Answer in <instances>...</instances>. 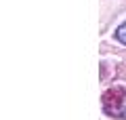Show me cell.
I'll use <instances>...</instances> for the list:
<instances>
[{
	"instance_id": "6da1fadb",
	"label": "cell",
	"mask_w": 126,
	"mask_h": 120,
	"mask_svg": "<svg viewBox=\"0 0 126 120\" xmlns=\"http://www.w3.org/2000/svg\"><path fill=\"white\" fill-rule=\"evenodd\" d=\"M103 110L111 118H126V86H111L103 93Z\"/></svg>"
},
{
	"instance_id": "7a4b0ae2",
	"label": "cell",
	"mask_w": 126,
	"mask_h": 120,
	"mask_svg": "<svg viewBox=\"0 0 126 120\" xmlns=\"http://www.w3.org/2000/svg\"><path fill=\"white\" fill-rule=\"evenodd\" d=\"M116 38L120 40L122 44H126V21H124V23H122V25L116 30Z\"/></svg>"
}]
</instances>
